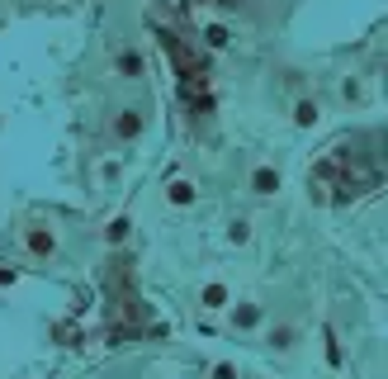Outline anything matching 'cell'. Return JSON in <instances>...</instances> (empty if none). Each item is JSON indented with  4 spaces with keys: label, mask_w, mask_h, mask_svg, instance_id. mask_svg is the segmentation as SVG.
Returning a JSON list of instances; mask_svg holds the SVG:
<instances>
[{
    "label": "cell",
    "mask_w": 388,
    "mask_h": 379,
    "mask_svg": "<svg viewBox=\"0 0 388 379\" xmlns=\"http://www.w3.org/2000/svg\"><path fill=\"white\" fill-rule=\"evenodd\" d=\"M24 246L33 251V256H52V246H57V242H52V233H43V228H28Z\"/></svg>",
    "instance_id": "obj_1"
},
{
    "label": "cell",
    "mask_w": 388,
    "mask_h": 379,
    "mask_svg": "<svg viewBox=\"0 0 388 379\" xmlns=\"http://www.w3.org/2000/svg\"><path fill=\"white\" fill-rule=\"evenodd\" d=\"M251 190H256V194H275V190H280V171H275V166H260L256 176H251Z\"/></svg>",
    "instance_id": "obj_2"
},
{
    "label": "cell",
    "mask_w": 388,
    "mask_h": 379,
    "mask_svg": "<svg viewBox=\"0 0 388 379\" xmlns=\"http://www.w3.org/2000/svg\"><path fill=\"white\" fill-rule=\"evenodd\" d=\"M114 128H119V137H137V133H142V119H137V114L128 109V114H124V119H119Z\"/></svg>",
    "instance_id": "obj_3"
},
{
    "label": "cell",
    "mask_w": 388,
    "mask_h": 379,
    "mask_svg": "<svg viewBox=\"0 0 388 379\" xmlns=\"http://www.w3.org/2000/svg\"><path fill=\"white\" fill-rule=\"evenodd\" d=\"M294 119H298L303 128H312V124H317V105H312V100H298V105H294Z\"/></svg>",
    "instance_id": "obj_4"
},
{
    "label": "cell",
    "mask_w": 388,
    "mask_h": 379,
    "mask_svg": "<svg viewBox=\"0 0 388 379\" xmlns=\"http://www.w3.org/2000/svg\"><path fill=\"white\" fill-rule=\"evenodd\" d=\"M119 71H124V76H142V57L137 53H119Z\"/></svg>",
    "instance_id": "obj_5"
},
{
    "label": "cell",
    "mask_w": 388,
    "mask_h": 379,
    "mask_svg": "<svg viewBox=\"0 0 388 379\" xmlns=\"http://www.w3.org/2000/svg\"><path fill=\"white\" fill-rule=\"evenodd\" d=\"M223 303H228V289H223V285H208L204 289V308H223Z\"/></svg>",
    "instance_id": "obj_6"
},
{
    "label": "cell",
    "mask_w": 388,
    "mask_h": 379,
    "mask_svg": "<svg viewBox=\"0 0 388 379\" xmlns=\"http://www.w3.org/2000/svg\"><path fill=\"white\" fill-rule=\"evenodd\" d=\"M189 199H194V185H189V180H176V185H171V204H189Z\"/></svg>",
    "instance_id": "obj_7"
},
{
    "label": "cell",
    "mask_w": 388,
    "mask_h": 379,
    "mask_svg": "<svg viewBox=\"0 0 388 379\" xmlns=\"http://www.w3.org/2000/svg\"><path fill=\"white\" fill-rule=\"evenodd\" d=\"M256 323H260V308H256V303L237 308V327H256Z\"/></svg>",
    "instance_id": "obj_8"
},
{
    "label": "cell",
    "mask_w": 388,
    "mask_h": 379,
    "mask_svg": "<svg viewBox=\"0 0 388 379\" xmlns=\"http://www.w3.org/2000/svg\"><path fill=\"white\" fill-rule=\"evenodd\" d=\"M124 237H128V218H114V223H109V242L119 246Z\"/></svg>",
    "instance_id": "obj_9"
},
{
    "label": "cell",
    "mask_w": 388,
    "mask_h": 379,
    "mask_svg": "<svg viewBox=\"0 0 388 379\" xmlns=\"http://www.w3.org/2000/svg\"><path fill=\"white\" fill-rule=\"evenodd\" d=\"M270 342H275V346H289V342H294V332H289V327H275V332H270Z\"/></svg>",
    "instance_id": "obj_10"
},
{
    "label": "cell",
    "mask_w": 388,
    "mask_h": 379,
    "mask_svg": "<svg viewBox=\"0 0 388 379\" xmlns=\"http://www.w3.org/2000/svg\"><path fill=\"white\" fill-rule=\"evenodd\" d=\"M213 379H237V370H233V365H218V370H213Z\"/></svg>",
    "instance_id": "obj_11"
}]
</instances>
